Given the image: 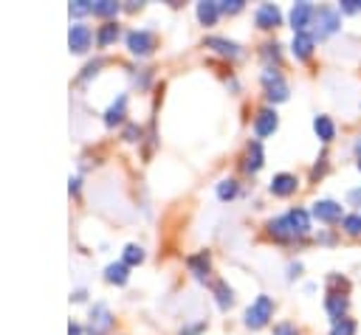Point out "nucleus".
<instances>
[{"label":"nucleus","instance_id":"nucleus-1","mask_svg":"<svg viewBox=\"0 0 361 335\" xmlns=\"http://www.w3.org/2000/svg\"><path fill=\"white\" fill-rule=\"evenodd\" d=\"M310 231V214L305 208H290L285 211L282 217H274L268 222V234L276 239V242H293V239H302L307 236Z\"/></svg>","mask_w":361,"mask_h":335},{"label":"nucleus","instance_id":"nucleus-2","mask_svg":"<svg viewBox=\"0 0 361 335\" xmlns=\"http://www.w3.org/2000/svg\"><path fill=\"white\" fill-rule=\"evenodd\" d=\"M341 28V17H338V8H333V6H322V8H316V17H313V37H319V39H324V37H330V34H336Z\"/></svg>","mask_w":361,"mask_h":335},{"label":"nucleus","instance_id":"nucleus-3","mask_svg":"<svg viewBox=\"0 0 361 335\" xmlns=\"http://www.w3.org/2000/svg\"><path fill=\"white\" fill-rule=\"evenodd\" d=\"M274 318V298L271 296H257V301L245 310V327L259 329Z\"/></svg>","mask_w":361,"mask_h":335},{"label":"nucleus","instance_id":"nucleus-4","mask_svg":"<svg viewBox=\"0 0 361 335\" xmlns=\"http://www.w3.org/2000/svg\"><path fill=\"white\" fill-rule=\"evenodd\" d=\"M262 84H265V96L271 101H285L288 99V84L282 79V73L276 68H265L262 70Z\"/></svg>","mask_w":361,"mask_h":335},{"label":"nucleus","instance_id":"nucleus-5","mask_svg":"<svg viewBox=\"0 0 361 335\" xmlns=\"http://www.w3.org/2000/svg\"><path fill=\"white\" fill-rule=\"evenodd\" d=\"M110 327H113V312L107 310V304H93L90 321H87V335H107Z\"/></svg>","mask_w":361,"mask_h":335},{"label":"nucleus","instance_id":"nucleus-6","mask_svg":"<svg viewBox=\"0 0 361 335\" xmlns=\"http://www.w3.org/2000/svg\"><path fill=\"white\" fill-rule=\"evenodd\" d=\"M313 17H316V6L313 3H307V0L293 3V8H290V25H293L296 34L299 31H307V25L313 23Z\"/></svg>","mask_w":361,"mask_h":335},{"label":"nucleus","instance_id":"nucleus-7","mask_svg":"<svg viewBox=\"0 0 361 335\" xmlns=\"http://www.w3.org/2000/svg\"><path fill=\"white\" fill-rule=\"evenodd\" d=\"M127 48H130V53H135V56H147V53H152V48H155V39H152V34L149 31H138V28H133L130 34H127Z\"/></svg>","mask_w":361,"mask_h":335},{"label":"nucleus","instance_id":"nucleus-8","mask_svg":"<svg viewBox=\"0 0 361 335\" xmlns=\"http://www.w3.org/2000/svg\"><path fill=\"white\" fill-rule=\"evenodd\" d=\"M310 214H313L319 222H338V220H344L341 203H336V200H316L313 208H310Z\"/></svg>","mask_w":361,"mask_h":335},{"label":"nucleus","instance_id":"nucleus-9","mask_svg":"<svg viewBox=\"0 0 361 335\" xmlns=\"http://www.w3.org/2000/svg\"><path fill=\"white\" fill-rule=\"evenodd\" d=\"M90 42H93V31H90L87 25H82V23L71 25V31H68V45H71V51L82 53V51L90 48Z\"/></svg>","mask_w":361,"mask_h":335},{"label":"nucleus","instance_id":"nucleus-10","mask_svg":"<svg viewBox=\"0 0 361 335\" xmlns=\"http://www.w3.org/2000/svg\"><path fill=\"white\" fill-rule=\"evenodd\" d=\"M271 194L274 197H290L296 189H299V180H296V175H290V172H279V175H274V180H271Z\"/></svg>","mask_w":361,"mask_h":335},{"label":"nucleus","instance_id":"nucleus-11","mask_svg":"<svg viewBox=\"0 0 361 335\" xmlns=\"http://www.w3.org/2000/svg\"><path fill=\"white\" fill-rule=\"evenodd\" d=\"M279 127V118H276V110H271V107H262L259 113H257V118H254V132L259 135V138H265V135H274V129Z\"/></svg>","mask_w":361,"mask_h":335},{"label":"nucleus","instance_id":"nucleus-12","mask_svg":"<svg viewBox=\"0 0 361 335\" xmlns=\"http://www.w3.org/2000/svg\"><path fill=\"white\" fill-rule=\"evenodd\" d=\"M313 45H316V37L310 31H299L293 34V42H290V51L296 59H307L313 53Z\"/></svg>","mask_w":361,"mask_h":335},{"label":"nucleus","instance_id":"nucleus-13","mask_svg":"<svg viewBox=\"0 0 361 335\" xmlns=\"http://www.w3.org/2000/svg\"><path fill=\"white\" fill-rule=\"evenodd\" d=\"M324 310H327L330 321H341V318H347V296L330 290L327 298H324Z\"/></svg>","mask_w":361,"mask_h":335},{"label":"nucleus","instance_id":"nucleus-14","mask_svg":"<svg viewBox=\"0 0 361 335\" xmlns=\"http://www.w3.org/2000/svg\"><path fill=\"white\" fill-rule=\"evenodd\" d=\"M279 23H282V14H279V8L274 3H262L257 8V25L259 28H276Z\"/></svg>","mask_w":361,"mask_h":335},{"label":"nucleus","instance_id":"nucleus-15","mask_svg":"<svg viewBox=\"0 0 361 335\" xmlns=\"http://www.w3.org/2000/svg\"><path fill=\"white\" fill-rule=\"evenodd\" d=\"M206 48H212V51H217L220 56H228V59L240 56V45L226 39V37H206Z\"/></svg>","mask_w":361,"mask_h":335},{"label":"nucleus","instance_id":"nucleus-16","mask_svg":"<svg viewBox=\"0 0 361 335\" xmlns=\"http://www.w3.org/2000/svg\"><path fill=\"white\" fill-rule=\"evenodd\" d=\"M186 265H189V270L195 273V279H200V282H206V279H209L212 262H209V253H206V251H200V253H192V256L186 259Z\"/></svg>","mask_w":361,"mask_h":335},{"label":"nucleus","instance_id":"nucleus-17","mask_svg":"<svg viewBox=\"0 0 361 335\" xmlns=\"http://www.w3.org/2000/svg\"><path fill=\"white\" fill-rule=\"evenodd\" d=\"M245 172H259L262 169V144L259 141H251L248 144V152H245V163H243Z\"/></svg>","mask_w":361,"mask_h":335},{"label":"nucleus","instance_id":"nucleus-18","mask_svg":"<svg viewBox=\"0 0 361 335\" xmlns=\"http://www.w3.org/2000/svg\"><path fill=\"white\" fill-rule=\"evenodd\" d=\"M217 17H220L217 0H200V3H197V20H200L203 25H214Z\"/></svg>","mask_w":361,"mask_h":335},{"label":"nucleus","instance_id":"nucleus-19","mask_svg":"<svg viewBox=\"0 0 361 335\" xmlns=\"http://www.w3.org/2000/svg\"><path fill=\"white\" fill-rule=\"evenodd\" d=\"M313 129H316L319 141H324V144H330L336 138V124L330 121V115H316L313 118Z\"/></svg>","mask_w":361,"mask_h":335},{"label":"nucleus","instance_id":"nucleus-20","mask_svg":"<svg viewBox=\"0 0 361 335\" xmlns=\"http://www.w3.org/2000/svg\"><path fill=\"white\" fill-rule=\"evenodd\" d=\"M124 107H127V96L121 93L110 107H107V113H104V124L107 127H113V124H118L121 118H124Z\"/></svg>","mask_w":361,"mask_h":335},{"label":"nucleus","instance_id":"nucleus-21","mask_svg":"<svg viewBox=\"0 0 361 335\" xmlns=\"http://www.w3.org/2000/svg\"><path fill=\"white\" fill-rule=\"evenodd\" d=\"M212 290H214V298H217V307L220 310H228L231 307V301H234V290L220 279V282H214L212 284Z\"/></svg>","mask_w":361,"mask_h":335},{"label":"nucleus","instance_id":"nucleus-22","mask_svg":"<svg viewBox=\"0 0 361 335\" xmlns=\"http://www.w3.org/2000/svg\"><path fill=\"white\" fill-rule=\"evenodd\" d=\"M104 279H107L110 284H124V282H127V265H124V262L107 265V267H104Z\"/></svg>","mask_w":361,"mask_h":335},{"label":"nucleus","instance_id":"nucleus-23","mask_svg":"<svg viewBox=\"0 0 361 335\" xmlns=\"http://www.w3.org/2000/svg\"><path fill=\"white\" fill-rule=\"evenodd\" d=\"M116 37H118V25H116V23H104V25L96 31V42H99L102 48H104V45H110Z\"/></svg>","mask_w":361,"mask_h":335},{"label":"nucleus","instance_id":"nucleus-24","mask_svg":"<svg viewBox=\"0 0 361 335\" xmlns=\"http://www.w3.org/2000/svg\"><path fill=\"white\" fill-rule=\"evenodd\" d=\"M259 53H262V59L268 62V68H271V62H274V65H279V59H282V51H279V42H265Z\"/></svg>","mask_w":361,"mask_h":335},{"label":"nucleus","instance_id":"nucleus-25","mask_svg":"<svg viewBox=\"0 0 361 335\" xmlns=\"http://www.w3.org/2000/svg\"><path fill=\"white\" fill-rule=\"evenodd\" d=\"M121 262L130 267V265H138V262H144V248L141 245H127L124 248V256H121Z\"/></svg>","mask_w":361,"mask_h":335},{"label":"nucleus","instance_id":"nucleus-26","mask_svg":"<svg viewBox=\"0 0 361 335\" xmlns=\"http://www.w3.org/2000/svg\"><path fill=\"white\" fill-rule=\"evenodd\" d=\"M341 228H344L350 236H358V234H361V211H358V214H344Z\"/></svg>","mask_w":361,"mask_h":335},{"label":"nucleus","instance_id":"nucleus-27","mask_svg":"<svg viewBox=\"0 0 361 335\" xmlns=\"http://www.w3.org/2000/svg\"><path fill=\"white\" fill-rule=\"evenodd\" d=\"M116 11H118L116 0H96L93 3V14H99V17H113Z\"/></svg>","mask_w":361,"mask_h":335},{"label":"nucleus","instance_id":"nucleus-28","mask_svg":"<svg viewBox=\"0 0 361 335\" xmlns=\"http://www.w3.org/2000/svg\"><path fill=\"white\" fill-rule=\"evenodd\" d=\"M330 335H355V321H353V318H341V321H333V327H330Z\"/></svg>","mask_w":361,"mask_h":335},{"label":"nucleus","instance_id":"nucleus-29","mask_svg":"<svg viewBox=\"0 0 361 335\" xmlns=\"http://www.w3.org/2000/svg\"><path fill=\"white\" fill-rule=\"evenodd\" d=\"M234 194H237V180L228 177V180H220V183H217V197H220V200H231Z\"/></svg>","mask_w":361,"mask_h":335},{"label":"nucleus","instance_id":"nucleus-30","mask_svg":"<svg viewBox=\"0 0 361 335\" xmlns=\"http://www.w3.org/2000/svg\"><path fill=\"white\" fill-rule=\"evenodd\" d=\"M217 6H220V14H234L243 8V0H217Z\"/></svg>","mask_w":361,"mask_h":335},{"label":"nucleus","instance_id":"nucleus-31","mask_svg":"<svg viewBox=\"0 0 361 335\" xmlns=\"http://www.w3.org/2000/svg\"><path fill=\"white\" fill-rule=\"evenodd\" d=\"M87 11H93V3L90 0H73L71 3V14L79 17V14H87Z\"/></svg>","mask_w":361,"mask_h":335},{"label":"nucleus","instance_id":"nucleus-32","mask_svg":"<svg viewBox=\"0 0 361 335\" xmlns=\"http://www.w3.org/2000/svg\"><path fill=\"white\" fill-rule=\"evenodd\" d=\"M274 335H299V329H296L290 321H282V324L274 327Z\"/></svg>","mask_w":361,"mask_h":335},{"label":"nucleus","instance_id":"nucleus-33","mask_svg":"<svg viewBox=\"0 0 361 335\" xmlns=\"http://www.w3.org/2000/svg\"><path fill=\"white\" fill-rule=\"evenodd\" d=\"M338 8L347 11V14H355V11H361V0H341Z\"/></svg>","mask_w":361,"mask_h":335},{"label":"nucleus","instance_id":"nucleus-34","mask_svg":"<svg viewBox=\"0 0 361 335\" xmlns=\"http://www.w3.org/2000/svg\"><path fill=\"white\" fill-rule=\"evenodd\" d=\"M138 138H141V127L130 124V127L124 129V141H138Z\"/></svg>","mask_w":361,"mask_h":335},{"label":"nucleus","instance_id":"nucleus-35","mask_svg":"<svg viewBox=\"0 0 361 335\" xmlns=\"http://www.w3.org/2000/svg\"><path fill=\"white\" fill-rule=\"evenodd\" d=\"M324 169H327V158L322 155V158H319V163L313 166V172H310V177H313V180H316V177H322V175H324Z\"/></svg>","mask_w":361,"mask_h":335},{"label":"nucleus","instance_id":"nucleus-36","mask_svg":"<svg viewBox=\"0 0 361 335\" xmlns=\"http://www.w3.org/2000/svg\"><path fill=\"white\" fill-rule=\"evenodd\" d=\"M347 203L350 206H361V189H350L347 191Z\"/></svg>","mask_w":361,"mask_h":335},{"label":"nucleus","instance_id":"nucleus-37","mask_svg":"<svg viewBox=\"0 0 361 335\" xmlns=\"http://www.w3.org/2000/svg\"><path fill=\"white\" fill-rule=\"evenodd\" d=\"M96 68H102V59H96V62H90V65H87V68H85V70H82V76H79V79H82V82H85V79H87V76H90V73H96Z\"/></svg>","mask_w":361,"mask_h":335},{"label":"nucleus","instance_id":"nucleus-38","mask_svg":"<svg viewBox=\"0 0 361 335\" xmlns=\"http://www.w3.org/2000/svg\"><path fill=\"white\" fill-rule=\"evenodd\" d=\"M203 327H206V324L200 321V324H195V327H186V329H180V335H197V332H200Z\"/></svg>","mask_w":361,"mask_h":335},{"label":"nucleus","instance_id":"nucleus-39","mask_svg":"<svg viewBox=\"0 0 361 335\" xmlns=\"http://www.w3.org/2000/svg\"><path fill=\"white\" fill-rule=\"evenodd\" d=\"M79 332H82V329H79V324H76V321H71V324H68V335H79Z\"/></svg>","mask_w":361,"mask_h":335},{"label":"nucleus","instance_id":"nucleus-40","mask_svg":"<svg viewBox=\"0 0 361 335\" xmlns=\"http://www.w3.org/2000/svg\"><path fill=\"white\" fill-rule=\"evenodd\" d=\"M299 270H302V265H290V267H288V276L293 279V276H299Z\"/></svg>","mask_w":361,"mask_h":335},{"label":"nucleus","instance_id":"nucleus-41","mask_svg":"<svg viewBox=\"0 0 361 335\" xmlns=\"http://www.w3.org/2000/svg\"><path fill=\"white\" fill-rule=\"evenodd\" d=\"M355 155H358V158H361V138H358V141H355Z\"/></svg>","mask_w":361,"mask_h":335},{"label":"nucleus","instance_id":"nucleus-42","mask_svg":"<svg viewBox=\"0 0 361 335\" xmlns=\"http://www.w3.org/2000/svg\"><path fill=\"white\" fill-rule=\"evenodd\" d=\"M358 172H361V158H358Z\"/></svg>","mask_w":361,"mask_h":335}]
</instances>
